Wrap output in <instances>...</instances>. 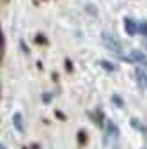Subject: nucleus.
Masks as SVG:
<instances>
[{
  "instance_id": "1",
  "label": "nucleus",
  "mask_w": 147,
  "mask_h": 149,
  "mask_svg": "<svg viewBox=\"0 0 147 149\" xmlns=\"http://www.w3.org/2000/svg\"><path fill=\"white\" fill-rule=\"evenodd\" d=\"M101 41H103V45L110 50V52H114L119 59H122L124 62H131L130 61V57H126V53H124V48H122V45H121V41L117 39V37H114L112 34H101Z\"/></svg>"
},
{
  "instance_id": "2",
  "label": "nucleus",
  "mask_w": 147,
  "mask_h": 149,
  "mask_svg": "<svg viewBox=\"0 0 147 149\" xmlns=\"http://www.w3.org/2000/svg\"><path fill=\"white\" fill-rule=\"evenodd\" d=\"M124 30H126L128 36H135V34L138 32V23L133 20V18L126 16V18H124Z\"/></svg>"
},
{
  "instance_id": "3",
  "label": "nucleus",
  "mask_w": 147,
  "mask_h": 149,
  "mask_svg": "<svg viewBox=\"0 0 147 149\" xmlns=\"http://www.w3.org/2000/svg\"><path fill=\"white\" fill-rule=\"evenodd\" d=\"M128 55H130V61L131 62H137V64H142V66L147 68V59H145V55L140 50H131Z\"/></svg>"
},
{
  "instance_id": "4",
  "label": "nucleus",
  "mask_w": 147,
  "mask_h": 149,
  "mask_svg": "<svg viewBox=\"0 0 147 149\" xmlns=\"http://www.w3.org/2000/svg\"><path fill=\"white\" fill-rule=\"evenodd\" d=\"M105 130H106V140H108V139H117V137H119V128H117L112 121L106 123Z\"/></svg>"
},
{
  "instance_id": "5",
  "label": "nucleus",
  "mask_w": 147,
  "mask_h": 149,
  "mask_svg": "<svg viewBox=\"0 0 147 149\" xmlns=\"http://www.w3.org/2000/svg\"><path fill=\"white\" fill-rule=\"evenodd\" d=\"M87 116L92 119L99 128H103V121H105V116H103V112H99V110H94V112H87Z\"/></svg>"
},
{
  "instance_id": "6",
  "label": "nucleus",
  "mask_w": 147,
  "mask_h": 149,
  "mask_svg": "<svg viewBox=\"0 0 147 149\" xmlns=\"http://www.w3.org/2000/svg\"><path fill=\"white\" fill-rule=\"evenodd\" d=\"M12 123H14L16 130H20V132H23V119H21V114H20V112H16V114L12 116Z\"/></svg>"
},
{
  "instance_id": "7",
  "label": "nucleus",
  "mask_w": 147,
  "mask_h": 149,
  "mask_svg": "<svg viewBox=\"0 0 147 149\" xmlns=\"http://www.w3.org/2000/svg\"><path fill=\"white\" fill-rule=\"evenodd\" d=\"M99 64H101V68H103V69H106L108 73H114V71H117L115 64H112V62H108V61H101Z\"/></svg>"
},
{
  "instance_id": "8",
  "label": "nucleus",
  "mask_w": 147,
  "mask_h": 149,
  "mask_svg": "<svg viewBox=\"0 0 147 149\" xmlns=\"http://www.w3.org/2000/svg\"><path fill=\"white\" fill-rule=\"evenodd\" d=\"M130 124H131V126H133L135 130H138V132H145L144 124H142V123H140V121H138L137 117H131V119H130Z\"/></svg>"
},
{
  "instance_id": "9",
  "label": "nucleus",
  "mask_w": 147,
  "mask_h": 149,
  "mask_svg": "<svg viewBox=\"0 0 147 149\" xmlns=\"http://www.w3.org/2000/svg\"><path fill=\"white\" fill-rule=\"evenodd\" d=\"M87 140H89V139H87V133L83 132V130H80V132H78V144H80V146H85Z\"/></svg>"
},
{
  "instance_id": "10",
  "label": "nucleus",
  "mask_w": 147,
  "mask_h": 149,
  "mask_svg": "<svg viewBox=\"0 0 147 149\" xmlns=\"http://www.w3.org/2000/svg\"><path fill=\"white\" fill-rule=\"evenodd\" d=\"M112 103H114V105H117L119 108H122V107H124V101L121 100V96H119V94H114V96H112Z\"/></svg>"
},
{
  "instance_id": "11",
  "label": "nucleus",
  "mask_w": 147,
  "mask_h": 149,
  "mask_svg": "<svg viewBox=\"0 0 147 149\" xmlns=\"http://www.w3.org/2000/svg\"><path fill=\"white\" fill-rule=\"evenodd\" d=\"M35 43H37V45H48V39L43 34H37V36H35Z\"/></svg>"
},
{
  "instance_id": "12",
  "label": "nucleus",
  "mask_w": 147,
  "mask_h": 149,
  "mask_svg": "<svg viewBox=\"0 0 147 149\" xmlns=\"http://www.w3.org/2000/svg\"><path fill=\"white\" fill-rule=\"evenodd\" d=\"M138 32H140L142 36H147V22L138 23Z\"/></svg>"
},
{
  "instance_id": "13",
  "label": "nucleus",
  "mask_w": 147,
  "mask_h": 149,
  "mask_svg": "<svg viewBox=\"0 0 147 149\" xmlns=\"http://www.w3.org/2000/svg\"><path fill=\"white\" fill-rule=\"evenodd\" d=\"M43 101L44 103H50L51 101V94H50V92H44V94H43Z\"/></svg>"
},
{
  "instance_id": "14",
  "label": "nucleus",
  "mask_w": 147,
  "mask_h": 149,
  "mask_svg": "<svg viewBox=\"0 0 147 149\" xmlns=\"http://www.w3.org/2000/svg\"><path fill=\"white\" fill-rule=\"evenodd\" d=\"M66 69H67V71H69V73H71V71H73V64H71V61H69V59H67V61H66Z\"/></svg>"
},
{
  "instance_id": "15",
  "label": "nucleus",
  "mask_w": 147,
  "mask_h": 149,
  "mask_svg": "<svg viewBox=\"0 0 147 149\" xmlns=\"http://www.w3.org/2000/svg\"><path fill=\"white\" fill-rule=\"evenodd\" d=\"M55 116H57L59 119H66V117H64V114H60V112H59V110H57V112H55Z\"/></svg>"
},
{
  "instance_id": "16",
  "label": "nucleus",
  "mask_w": 147,
  "mask_h": 149,
  "mask_svg": "<svg viewBox=\"0 0 147 149\" xmlns=\"http://www.w3.org/2000/svg\"><path fill=\"white\" fill-rule=\"evenodd\" d=\"M21 48H23V52H25V53H28V50H27V46H25V43H23V41H21Z\"/></svg>"
},
{
  "instance_id": "17",
  "label": "nucleus",
  "mask_w": 147,
  "mask_h": 149,
  "mask_svg": "<svg viewBox=\"0 0 147 149\" xmlns=\"http://www.w3.org/2000/svg\"><path fill=\"white\" fill-rule=\"evenodd\" d=\"M0 149H7V147H6V146H4V144H2V146H0Z\"/></svg>"
},
{
  "instance_id": "18",
  "label": "nucleus",
  "mask_w": 147,
  "mask_h": 149,
  "mask_svg": "<svg viewBox=\"0 0 147 149\" xmlns=\"http://www.w3.org/2000/svg\"><path fill=\"white\" fill-rule=\"evenodd\" d=\"M4 2H9V0H4Z\"/></svg>"
},
{
  "instance_id": "19",
  "label": "nucleus",
  "mask_w": 147,
  "mask_h": 149,
  "mask_svg": "<svg viewBox=\"0 0 147 149\" xmlns=\"http://www.w3.org/2000/svg\"><path fill=\"white\" fill-rule=\"evenodd\" d=\"M23 149H28V147H23Z\"/></svg>"
},
{
  "instance_id": "20",
  "label": "nucleus",
  "mask_w": 147,
  "mask_h": 149,
  "mask_svg": "<svg viewBox=\"0 0 147 149\" xmlns=\"http://www.w3.org/2000/svg\"><path fill=\"white\" fill-rule=\"evenodd\" d=\"M145 87H147V82H145Z\"/></svg>"
}]
</instances>
